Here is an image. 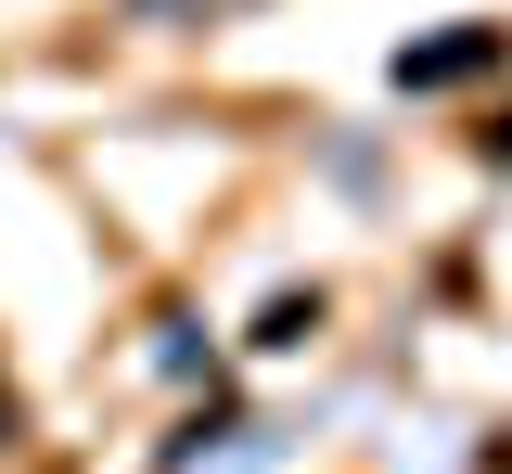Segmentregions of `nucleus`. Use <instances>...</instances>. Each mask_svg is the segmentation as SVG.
<instances>
[{"instance_id": "obj_1", "label": "nucleus", "mask_w": 512, "mask_h": 474, "mask_svg": "<svg viewBox=\"0 0 512 474\" xmlns=\"http://www.w3.org/2000/svg\"><path fill=\"white\" fill-rule=\"evenodd\" d=\"M487 52H500V39H436V52H410L397 77H410V90H436V77H474Z\"/></svg>"}]
</instances>
